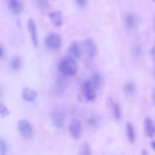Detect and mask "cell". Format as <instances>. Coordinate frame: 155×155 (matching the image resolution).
Listing matches in <instances>:
<instances>
[{"label":"cell","mask_w":155,"mask_h":155,"mask_svg":"<svg viewBox=\"0 0 155 155\" xmlns=\"http://www.w3.org/2000/svg\"><path fill=\"white\" fill-rule=\"evenodd\" d=\"M58 69L60 72L65 75L73 76L77 71V64L73 56L67 55L62 58L59 61Z\"/></svg>","instance_id":"cell-1"},{"label":"cell","mask_w":155,"mask_h":155,"mask_svg":"<svg viewBox=\"0 0 155 155\" xmlns=\"http://www.w3.org/2000/svg\"><path fill=\"white\" fill-rule=\"evenodd\" d=\"M44 43L48 48L53 50L57 49L61 45V38L60 35L57 33H50L45 38Z\"/></svg>","instance_id":"cell-2"},{"label":"cell","mask_w":155,"mask_h":155,"mask_svg":"<svg viewBox=\"0 0 155 155\" xmlns=\"http://www.w3.org/2000/svg\"><path fill=\"white\" fill-rule=\"evenodd\" d=\"M17 127L19 133L23 137L28 139L31 137L33 129L31 124L27 120L22 119L19 120Z\"/></svg>","instance_id":"cell-3"},{"label":"cell","mask_w":155,"mask_h":155,"mask_svg":"<svg viewBox=\"0 0 155 155\" xmlns=\"http://www.w3.org/2000/svg\"><path fill=\"white\" fill-rule=\"evenodd\" d=\"M69 129L71 135L74 139L77 140L80 137L81 125L80 121L78 120L73 119L69 125Z\"/></svg>","instance_id":"cell-4"},{"label":"cell","mask_w":155,"mask_h":155,"mask_svg":"<svg viewBox=\"0 0 155 155\" xmlns=\"http://www.w3.org/2000/svg\"><path fill=\"white\" fill-rule=\"evenodd\" d=\"M27 26L32 43L34 46H37L38 44V33L35 23L32 18L28 19Z\"/></svg>","instance_id":"cell-5"},{"label":"cell","mask_w":155,"mask_h":155,"mask_svg":"<svg viewBox=\"0 0 155 155\" xmlns=\"http://www.w3.org/2000/svg\"><path fill=\"white\" fill-rule=\"evenodd\" d=\"M48 17L53 25L60 27L63 24V18L62 12L60 11H54L49 12Z\"/></svg>","instance_id":"cell-6"},{"label":"cell","mask_w":155,"mask_h":155,"mask_svg":"<svg viewBox=\"0 0 155 155\" xmlns=\"http://www.w3.org/2000/svg\"><path fill=\"white\" fill-rule=\"evenodd\" d=\"M84 46L87 55L90 58H93L96 55L97 49L93 40L90 38L87 39L84 41Z\"/></svg>","instance_id":"cell-7"},{"label":"cell","mask_w":155,"mask_h":155,"mask_svg":"<svg viewBox=\"0 0 155 155\" xmlns=\"http://www.w3.org/2000/svg\"><path fill=\"white\" fill-rule=\"evenodd\" d=\"M144 129L146 135L148 137H152L155 134V127L152 120L146 118L144 122Z\"/></svg>","instance_id":"cell-8"},{"label":"cell","mask_w":155,"mask_h":155,"mask_svg":"<svg viewBox=\"0 0 155 155\" xmlns=\"http://www.w3.org/2000/svg\"><path fill=\"white\" fill-rule=\"evenodd\" d=\"M51 119L53 124L57 127H61L64 124V117L63 114L58 111H54L52 113Z\"/></svg>","instance_id":"cell-9"},{"label":"cell","mask_w":155,"mask_h":155,"mask_svg":"<svg viewBox=\"0 0 155 155\" xmlns=\"http://www.w3.org/2000/svg\"><path fill=\"white\" fill-rule=\"evenodd\" d=\"M84 90L86 98L90 101H94L96 97V94L90 81H86L84 84Z\"/></svg>","instance_id":"cell-10"},{"label":"cell","mask_w":155,"mask_h":155,"mask_svg":"<svg viewBox=\"0 0 155 155\" xmlns=\"http://www.w3.org/2000/svg\"><path fill=\"white\" fill-rule=\"evenodd\" d=\"M22 96L26 101L31 102L35 100L37 95V92L28 87H24L22 91Z\"/></svg>","instance_id":"cell-11"},{"label":"cell","mask_w":155,"mask_h":155,"mask_svg":"<svg viewBox=\"0 0 155 155\" xmlns=\"http://www.w3.org/2000/svg\"><path fill=\"white\" fill-rule=\"evenodd\" d=\"M8 7L11 12L16 15L20 14L23 10L21 4L17 0L9 1L8 3Z\"/></svg>","instance_id":"cell-12"},{"label":"cell","mask_w":155,"mask_h":155,"mask_svg":"<svg viewBox=\"0 0 155 155\" xmlns=\"http://www.w3.org/2000/svg\"><path fill=\"white\" fill-rule=\"evenodd\" d=\"M69 52L74 56L79 58L81 56V51L78 43L76 41L72 42L68 47Z\"/></svg>","instance_id":"cell-13"},{"label":"cell","mask_w":155,"mask_h":155,"mask_svg":"<svg viewBox=\"0 0 155 155\" xmlns=\"http://www.w3.org/2000/svg\"><path fill=\"white\" fill-rule=\"evenodd\" d=\"M126 130L128 140L131 143L134 142L135 138V133L132 125L130 123H127Z\"/></svg>","instance_id":"cell-14"},{"label":"cell","mask_w":155,"mask_h":155,"mask_svg":"<svg viewBox=\"0 0 155 155\" xmlns=\"http://www.w3.org/2000/svg\"><path fill=\"white\" fill-rule=\"evenodd\" d=\"M79 155H92L91 148L88 142H84L81 144L79 149Z\"/></svg>","instance_id":"cell-15"},{"label":"cell","mask_w":155,"mask_h":155,"mask_svg":"<svg viewBox=\"0 0 155 155\" xmlns=\"http://www.w3.org/2000/svg\"><path fill=\"white\" fill-rule=\"evenodd\" d=\"M101 81L100 75L97 73H94L92 77V81H91L92 87L95 89H97L100 87Z\"/></svg>","instance_id":"cell-16"},{"label":"cell","mask_w":155,"mask_h":155,"mask_svg":"<svg viewBox=\"0 0 155 155\" xmlns=\"http://www.w3.org/2000/svg\"><path fill=\"white\" fill-rule=\"evenodd\" d=\"M10 112L8 109L3 103L0 104V114L1 117L3 118L8 116Z\"/></svg>","instance_id":"cell-17"},{"label":"cell","mask_w":155,"mask_h":155,"mask_svg":"<svg viewBox=\"0 0 155 155\" xmlns=\"http://www.w3.org/2000/svg\"><path fill=\"white\" fill-rule=\"evenodd\" d=\"M125 22L126 24L127 27L129 28L132 27L135 24V18L132 14H128L126 17Z\"/></svg>","instance_id":"cell-18"},{"label":"cell","mask_w":155,"mask_h":155,"mask_svg":"<svg viewBox=\"0 0 155 155\" xmlns=\"http://www.w3.org/2000/svg\"><path fill=\"white\" fill-rule=\"evenodd\" d=\"M134 88L133 85L131 83L126 84L124 88L125 94L127 96L131 95L134 93Z\"/></svg>","instance_id":"cell-19"},{"label":"cell","mask_w":155,"mask_h":155,"mask_svg":"<svg viewBox=\"0 0 155 155\" xmlns=\"http://www.w3.org/2000/svg\"><path fill=\"white\" fill-rule=\"evenodd\" d=\"M21 64V60L18 57L13 58L11 61V66L12 68L14 70H17L20 67Z\"/></svg>","instance_id":"cell-20"},{"label":"cell","mask_w":155,"mask_h":155,"mask_svg":"<svg viewBox=\"0 0 155 155\" xmlns=\"http://www.w3.org/2000/svg\"><path fill=\"white\" fill-rule=\"evenodd\" d=\"M114 115L117 119H119L120 117L121 112L119 105L117 103H114L113 105Z\"/></svg>","instance_id":"cell-21"},{"label":"cell","mask_w":155,"mask_h":155,"mask_svg":"<svg viewBox=\"0 0 155 155\" xmlns=\"http://www.w3.org/2000/svg\"><path fill=\"white\" fill-rule=\"evenodd\" d=\"M7 145L5 141L3 139L0 140V150L1 155H6L7 152Z\"/></svg>","instance_id":"cell-22"},{"label":"cell","mask_w":155,"mask_h":155,"mask_svg":"<svg viewBox=\"0 0 155 155\" xmlns=\"http://www.w3.org/2000/svg\"><path fill=\"white\" fill-rule=\"evenodd\" d=\"M37 2L38 6L41 9L46 8L48 5V2L45 0H38Z\"/></svg>","instance_id":"cell-23"},{"label":"cell","mask_w":155,"mask_h":155,"mask_svg":"<svg viewBox=\"0 0 155 155\" xmlns=\"http://www.w3.org/2000/svg\"><path fill=\"white\" fill-rule=\"evenodd\" d=\"M88 122L90 126L93 127H96L98 125L97 120L94 117L89 118L88 120Z\"/></svg>","instance_id":"cell-24"},{"label":"cell","mask_w":155,"mask_h":155,"mask_svg":"<svg viewBox=\"0 0 155 155\" xmlns=\"http://www.w3.org/2000/svg\"><path fill=\"white\" fill-rule=\"evenodd\" d=\"M76 3L79 7L82 8L85 7L87 4V1L85 0H77L76 1Z\"/></svg>","instance_id":"cell-25"},{"label":"cell","mask_w":155,"mask_h":155,"mask_svg":"<svg viewBox=\"0 0 155 155\" xmlns=\"http://www.w3.org/2000/svg\"><path fill=\"white\" fill-rule=\"evenodd\" d=\"M0 58H2L4 56L5 51L3 47L1 45H0Z\"/></svg>","instance_id":"cell-26"},{"label":"cell","mask_w":155,"mask_h":155,"mask_svg":"<svg viewBox=\"0 0 155 155\" xmlns=\"http://www.w3.org/2000/svg\"><path fill=\"white\" fill-rule=\"evenodd\" d=\"M140 48L139 46H137L135 48L134 53L136 55H138L140 54Z\"/></svg>","instance_id":"cell-27"},{"label":"cell","mask_w":155,"mask_h":155,"mask_svg":"<svg viewBox=\"0 0 155 155\" xmlns=\"http://www.w3.org/2000/svg\"><path fill=\"white\" fill-rule=\"evenodd\" d=\"M151 54L155 61V45L151 50Z\"/></svg>","instance_id":"cell-28"},{"label":"cell","mask_w":155,"mask_h":155,"mask_svg":"<svg viewBox=\"0 0 155 155\" xmlns=\"http://www.w3.org/2000/svg\"><path fill=\"white\" fill-rule=\"evenodd\" d=\"M141 155H148L147 152L145 149H143L141 152Z\"/></svg>","instance_id":"cell-29"},{"label":"cell","mask_w":155,"mask_h":155,"mask_svg":"<svg viewBox=\"0 0 155 155\" xmlns=\"http://www.w3.org/2000/svg\"><path fill=\"white\" fill-rule=\"evenodd\" d=\"M151 146L153 149L155 150V140H153L151 142Z\"/></svg>","instance_id":"cell-30"},{"label":"cell","mask_w":155,"mask_h":155,"mask_svg":"<svg viewBox=\"0 0 155 155\" xmlns=\"http://www.w3.org/2000/svg\"></svg>","instance_id":"cell-31"}]
</instances>
